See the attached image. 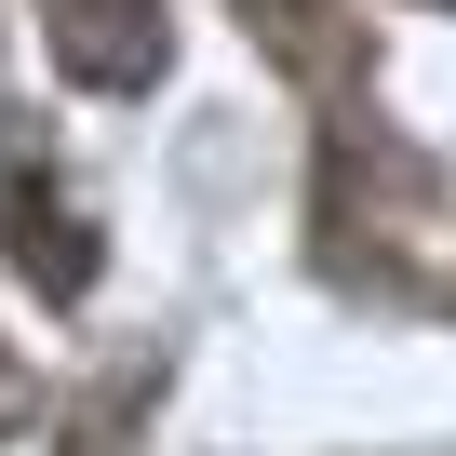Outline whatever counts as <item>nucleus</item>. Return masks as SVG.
Here are the masks:
<instances>
[{
  "label": "nucleus",
  "instance_id": "1",
  "mask_svg": "<svg viewBox=\"0 0 456 456\" xmlns=\"http://www.w3.org/2000/svg\"><path fill=\"white\" fill-rule=\"evenodd\" d=\"M0 256H14L54 309H81V296H94V269H108L94 215L68 201V175L41 161V134H28V121H0Z\"/></svg>",
  "mask_w": 456,
  "mask_h": 456
},
{
  "label": "nucleus",
  "instance_id": "2",
  "mask_svg": "<svg viewBox=\"0 0 456 456\" xmlns=\"http://www.w3.org/2000/svg\"><path fill=\"white\" fill-rule=\"evenodd\" d=\"M41 54L81 94H148L175 68V28H161V0H41Z\"/></svg>",
  "mask_w": 456,
  "mask_h": 456
},
{
  "label": "nucleus",
  "instance_id": "3",
  "mask_svg": "<svg viewBox=\"0 0 456 456\" xmlns=\"http://www.w3.org/2000/svg\"><path fill=\"white\" fill-rule=\"evenodd\" d=\"M242 41H256L282 81H309V94H349V68H362L349 0H242Z\"/></svg>",
  "mask_w": 456,
  "mask_h": 456
},
{
  "label": "nucleus",
  "instance_id": "4",
  "mask_svg": "<svg viewBox=\"0 0 456 456\" xmlns=\"http://www.w3.org/2000/svg\"><path fill=\"white\" fill-rule=\"evenodd\" d=\"M134 403H148V362H121V376L54 429V456H134Z\"/></svg>",
  "mask_w": 456,
  "mask_h": 456
},
{
  "label": "nucleus",
  "instance_id": "5",
  "mask_svg": "<svg viewBox=\"0 0 456 456\" xmlns=\"http://www.w3.org/2000/svg\"><path fill=\"white\" fill-rule=\"evenodd\" d=\"M28 403H41V389H28V362H14V349H0V443H14V429H28Z\"/></svg>",
  "mask_w": 456,
  "mask_h": 456
},
{
  "label": "nucleus",
  "instance_id": "6",
  "mask_svg": "<svg viewBox=\"0 0 456 456\" xmlns=\"http://www.w3.org/2000/svg\"><path fill=\"white\" fill-rule=\"evenodd\" d=\"M429 14H456V0H429Z\"/></svg>",
  "mask_w": 456,
  "mask_h": 456
}]
</instances>
